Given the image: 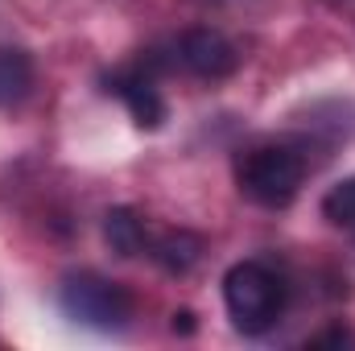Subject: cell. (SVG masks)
Returning a JSON list of instances; mask_svg holds the SVG:
<instances>
[{
	"mask_svg": "<svg viewBox=\"0 0 355 351\" xmlns=\"http://www.w3.org/2000/svg\"><path fill=\"white\" fill-rule=\"evenodd\" d=\"M322 215L339 228H355V178H343L339 186L327 190L322 198Z\"/></svg>",
	"mask_w": 355,
	"mask_h": 351,
	"instance_id": "9c48e42d",
	"label": "cell"
},
{
	"mask_svg": "<svg viewBox=\"0 0 355 351\" xmlns=\"http://www.w3.org/2000/svg\"><path fill=\"white\" fill-rule=\"evenodd\" d=\"M331 343H335V348H347L355 339H352V331H343V327H331V331H322V335L310 339V348H331Z\"/></svg>",
	"mask_w": 355,
	"mask_h": 351,
	"instance_id": "30bf717a",
	"label": "cell"
},
{
	"mask_svg": "<svg viewBox=\"0 0 355 351\" xmlns=\"http://www.w3.org/2000/svg\"><path fill=\"white\" fill-rule=\"evenodd\" d=\"M103 240H107V248H112L116 257H141L145 244H149V223H145L137 211L116 207V211H107V219H103Z\"/></svg>",
	"mask_w": 355,
	"mask_h": 351,
	"instance_id": "52a82bcc",
	"label": "cell"
},
{
	"mask_svg": "<svg viewBox=\"0 0 355 351\" xmlns=\"http://www.w3.org/2000/svg\"><path fill=\"white\" fill-rule=\"evenodd\" d=\"M58 302L75 323L95 331H124L132 318V293L99 273H71L58 289Z\"/></svg>",
	"mask_w": 355,
	"mask_h": 351,
	"instance_id": "3957f363",
	"label": "cell"
},
{
	"mask_svg": "<svg viewBox=\"0 0 355 351\" xmlns=\"http://www.w3.org/2000/svg\"><path fill=\"white\" fill-rule=\"evenodd\" d=\"M223 302H227V314H232L236 331L265 335L268 327L285 314L289 285H285V277L272 264L240 261V264H232L227 277H223Z\"/></svg>",
	"mask_w": 355,
	"mask_h": 351,
	"instance_id": "6da1fadb",
	"label": "cell"
},
{
	"mask_svg": "<svg viewBox=\"0 0 355 351\" xmlns=\"http://www.w3.org/2000/svg\"><path fill=\"white\" fill-rule=\"evenodd\" d=\"M236 182L257 207H289L306 182V162L289 145H257L236 162Z\"/></svg>",
	"mask_w": 355,
	"mask_h": 351,
	"instance_id": "7a4b0ae2",
	"label": "cell"
},
{
	"mask_svg": "<svg viewBox=\"0 0 355 351\" xmlns=\"http://www.w3.org/2000/svg\"><path fill=\"white\" fill-rule=\"evenodd\" d=\"M145 252L162 268H170V273H190L198 264V257H202V240L190 236V232H157V236L149 232Z\"/></svg>",
	"mask_w": 355,
	"mask_h": 351,
	"instance_id": "8992f818",
	"label": "cell"
},
{
	"mask_svg": "<svg viewBox=\"0 0 355 351\" xmlns=\"http://www.w3.org/2000/svg\"><path fill=\"white\" fill-rule=\"evenodd\" d=\"M174 62L198 79H227L240 67V50L219 29H186L174 46Z\"/></svg>",
	"mask_w": 355,
	"mask_h": 351,
	"instance_id": "5b68a950",
	"label": "cell"
},
{
	"mask_svg": "<svg viewBox=\"0 0 355 351\" xmlns=\"http://www.w3.org/2000/svg\"><path fill=\"white\" fill-rule=\"evenodd\" d=\"M33 91V62L17 46H0V108L21 103Z\"/></svg>",
	"mask_w": 355,
	"mask_h": 351,
	"instance_id": "ba28073f",
	"label": "cell"
},
{
	"mask_svg": "<svg viewBox=\"0 0 355 351\" xmlns=\"http://www.w3.org/2000/svg\"><path fill=\"white\" fill-rule=\"evenodd\" d=\"M107 91L128 103V112H132V120H137L141 128H162V120H166V99H162V91H157V58H153V54H149L145 62H137V67H124V71L107 75Z\"/></svg>",
	"mask_w": 355,
	"mask_h": 351,
	"instance_id": "277c9868",
	"label": "cell"
}]
</instances>
